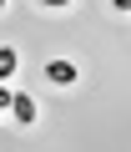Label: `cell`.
<instances>
[{"label":"cell","mask_w":131,"mask_h":152,"mask_svg":"<svg viewBox=\"0 0 131 152\" xmlns=\"http://www.w3.org/2000/svg\"><path fill=\"white\" fill-rule=\"evenodd\" d=\"M45 81H55V86H71V81H81V71H76L71 61H50V66H45Z\"/></svg>","instance_id":"cell-1"},{"label":"cell","mask_w":131,"mask_h":152,"mask_svg":"<svg viewBox=\"0 0 131 152\" xmlns=\"http://www.w3.org/2000/svg\"><path fill=\"white\" fill-rule=\"evenodd\" d=\"M10 117H15L20 127H30V122H35V96H25V91H15V102H10Z\"/></svg>","instance_id":"cell-2"},{"label":"cell","mask_w":131,"mask_h":152,"mask_svg":"<svg viewBox=\"0 0 131 152\" xmlns=\"http://www.w3.org/2000/svg\"><path fill=\"white\" fill-rule=\"evenodd\" d=\"M15 66H20L15 46H0V81H5V76H15Z\"/></svg>","instance_id":"cell-3"},{"label":"cell","mask_w":131,"mask_h":152,"mask_svg":"<svg viewBox=\"0 0 131 152\" xmlns=\"http://www.w3.org/2000/svg\"><path fill=\"white\" fill-rule=\"evenodd\" d=\"M10 102H15V91H10L5 81H0V112H10Z\"/></svg>","instance_id":"cell-4"},{"label":"cell","mask_w":131,"mask_h":152,"mask_svg":"<svg viewBox=\"0 0 131 152\" xmlns=\"http://www.w3.org/2000/svg\"><path fill=\"white\" fill-rule=\"evenodd\" d=\"M40 5H50V10H60V5H71V0H40Z\"/></svg>","instance_id":"cell-5"},{"label":"cell","mask_w":131,"mask_h":152,"mask_svg":"<svg viewBox=\"0 0 131 152\" xmlns=\"http://www.w3.org/2000/svg\"><path fill=\"white\" fill-rule=\"evenodd\" d=\"M111 5H116V10H131V0H111Z\"/></svg>","instance_id":"cell-6"},{"label":"cell","mask_w":131,"mask_h":152,"mask_svg":"<svg viewBox=\"0 0 131 152\" xmlns=\"http://www.w3.org/2000/svg\"><path fill=\"white\" fill-rule=\"evenodd\" d=\"M0 10H5V0H0Z\"/></svg>","instance_id":"cell-7"}]
</instances>
